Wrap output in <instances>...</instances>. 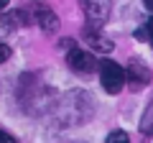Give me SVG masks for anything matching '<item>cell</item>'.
Masks as SVG:
<instances>
[{
    "mask_svg": "<svg viewBox=\"0 0 153 143\" xmlns=\"http://www.w3.org/2000/svg\"><path fill=\"white\" fill-rule=\"evenodd\" d=\"M100 82H102L105 92L117 95L123 87H125L128 74H125V69H123L117 61H112V59H102V61H100Z\"/></svg>",
    "mask_w": 153,
    "mask_h": 143,
    "instance_id": "1",
    "label": "cell"
},
{
    "mask_svg": "<svg viewBox=\"0 0 153 143\" xmlns=\"http://www.w3.org/2000/svg\"><path fill=\"white\" fill-rule=\"evenodd\" d=\"M125 74H128V82H130V89H143L151 82V69L143 61H130Z\"/></svg>",
    "mask_w": 153,
    "mask_h": 143,
    "instance_id": "4",
    "label": "cell"
},
{
    "mask_svg": "<svg viewBox=\"0 0 153 143\" xmlns=\"http://www.w3.org/2000/svg\"><path fill=\"white\" fill-rule=\"evenodd\" d=\"M8 28H13V21L10 18H0V31H8Z\"/></svg>",
    "mask_w": 153,
    "mask_h": 143,
    "instance_id": "12",
    "label": "cell"
},
{
    "mask_svg": "<svg viewBox=\"0 0 153 143\" xmlns=\"http://www.w3.org/2000/svg\"><path fill=\"white\" fill-rule=\"evenodd\" d=\"M8 3H10V0H0V10H3V8H8Z\"/></svg>",
    "mask_w": 153,
    "mask_h": 143,
    "instance_id": "14",
    "label": "cell"
},
{
    "mask_svg": "<svg viewBox=\"0 0 153 143\" xmlns=\"http://www.w3.org/2000/svg\"><path fill=\"white\" fill-rule=\"evenodd\" d=\"M143 3H146V8H148V10H153V0H143Z\"/></svg>",
    "mask_w": 153,
    "mask_h": 143,
    "instance_id": "13",
    "label": "cell"
},
{
    "mask_svg": "<svg viewBox=\"0 0 153 143\" xmlns=\"http://www.w3.org/2000/svg\"><path fill=\"white\" fill-rule=\"evenodd\" d=\"M0 143H18L16 138L10 136V133H5V130H0Z\"/></svg>",
    "mask_w": 153,
    "mask_h": 143,
    "instance_id": "11",
    "label": "cell"
},
{
    "mask_svg": "<svg viewBox=\"0 0 153 143\" xmlns=\"http://www.w3.org/2000/svg\"><path fill=\"white\" fill-rule=\"evenodd\" d=\"M66 64H69L76 74H82V77H87L94 69H100V61L94 59V54L92 51H82V49H71L69 54H66Z\"/></svg>",
    "mask_w": 153,
    "mask_h": 143,
    "instance_id": "3",
    "label": "cell"
},
{
    "mask_svg": "<svg viewBox=\"0 0 153 143\" xmlns=\"http://www.w3.org/2000/svg\"><path fill=\"white\" fill-rule=\"evenodd\" d=\"M8 59H10V46L0 44V64H3V61H8Z\"/></svg>",
    "mask_w": 153,
    "mask_h": 143,
    "instance_id": "10",
    "label": "cell"
},
{
    "mask_svg": "<svg viewBox=\"0 0 153 143\" xmlns=\"http://www.w3.org/2000/svg\"><path fill=\"white\" fill-rule=\"evenodd\" d=\"M84 41H87V44L92 46L94 51H102V54H110V51L115 49V46H112V41H110V39H105V36H100V31H97L94 26H89V23L84 26Z\"/></svg>",
    "mask_w": 153,
    "mask_h": 143,
    "instance_id": "5",
    "label": "cell"
},
{
    "mask_svg": "<svg viewBox=\"0 0 153 143\" xmlns=\"http://www.w3.org/2000/svg\"><path fill=\"white\" fill-rule=\"evenodd\" d=\"M140 133L143 136H153V100L146 107V115H143V120H140Z\"/></svg>",
    "mask_w": 153,
    "mask_h": 143,
    "instance_id": "7",
    "label": "cell"
},
{
    "mask_svg": "<svg viewBox=\"0 0 153 143\" xmlns=\"http://www.w3.org/2000/svg\"><path fill=\"white\" fill-rule=\"evenodd\" d=\"M105 143H130V138H128V133L125 130H112L107 136V141Z\"/></svg>",
    "mask_w": 153,
    "mask_h": 143,
    "instance_id": "9",
    "label": "cell"
},
{
    "mask_svg": "<svg viewBox=\"0 0 153 143\" xmlns=\"http://www.w3.org/2000/svg\"><path fill=\"white\" fill-rule=\"evenodd\" d=\"M138 39H140V41H148V44L153 46V18L140 28V31H138Z\"/></svg>",
    "mask_w": 153,
    "mask_h": 143,
    "instance_id": "8",
    "label": "cell"
},
{
    "mask_svg": "<svg viewBox=\"0 0 153 143\" xmlns=\"http://www.w3.org/2000/svg\"><path fill=\"white\" fill-rule=\"evenodd\" d=\"M33 16H36V21H38V26H41L44 33H56L59 31V18H56L54 10H49V8H36Z\"/></svg>",
    "mask_w": 153,
    "mask_h": 143,
    "instance_id": "6",
    "label": "cell"
},
{
    "mask_svg": "<svg viewBox=\"0 0 153 143\" xmlns=\"http://www.w3.org/2000/svg\"><path fill=\"white\" fill-rule=\"evenodd\" d=\"M84 16H87V23L94 28H100L105 21L110 18V8H112V0H79Z\"/></svg>",
    "mask_w": 153,
    "mask_h": 143,
    "instance_id": "2",
    "label": "cell"
}]
</instances>
